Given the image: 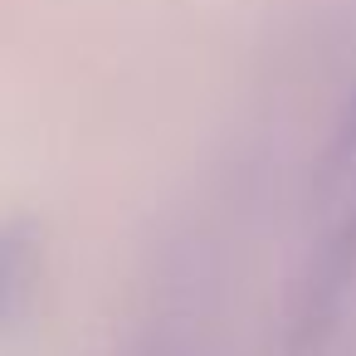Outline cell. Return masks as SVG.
I'll use <instances>...</instances> for the list:
<instances>
[{
    "instance_id": "cell-1",
    "label": "cell",
    "mask_w": 356,
    "mask_h": 356,
    "mask_svg": "<svg viewBox=\"0 0 356 356\" xmlns=\"http://www.w3.org/2000/svg\"><path fill=\"white\" fill-rule=\"evenodd\" d=\"M35 293V244L20 229H0V322L15 317Z\"/></svg>"
}]
</instances>
